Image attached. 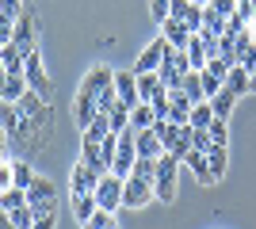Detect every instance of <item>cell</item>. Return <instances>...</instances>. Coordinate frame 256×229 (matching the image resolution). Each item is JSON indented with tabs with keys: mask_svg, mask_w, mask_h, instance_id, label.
<instances>
[{
	"mask_svg": "<svg viewBox=\"0 0 256 229\" xmlns=\"http://www.w3.org/2000/svg\"><path fill=\"white\" fill-rule=\"evenodd\" d=\"M20 111H23V119H27V130H31L34 153L46 149V145L54 142V103H46L42 96L27 92V96L20 99Z\"/></svg>",
	"mask_w": 256,
	"mask_h": 229,
	"instance_id": "cell-1",
	"label": "cell"
},
{
	"mask_svg": "<svg viewBox=\"0 0 256 229\" xmlns=\"http://www.w3.org/2000/svg\"><path fill=\"white\" fill-rule=\"evenodd\" d=\"M23 80H27V92H34V96H42L46 103H54V84H50V76H46V69H42V54H38V50H27V54H23Z\"/></svg>",
	"mask_w": 256,
	"mask_h": 229,
	"instance_id": "cell-2",
	"label": "cell"
},
{
	"mask_svg": "<svg viewBox=\"0 0 256 229\" xmlns=\"http://www.w3.org/2000/svg\"><path fill=\"white\" fill-rule=\"evenodd\" d=\"M176 172H180V161H176L172 153H160L157 157V176H153V199L176 203Z\"/></svg>",
	"mask_w": 256,
	"mask_h": 229,
	"instance_id": "cell-3",
	"label": "cell"
},
{
	"mask_svg": "<svg viewBox=\"0 0 256 229\" xmlns=\"http://www.w3.org/2000/svg\"><path fill=\"white\" fill-rule=\"evenodd\" d=\"M27 207L34 210V218H42V214H54V210H58V187H54L46 176H34V184L27 187Z\"/></svg>",
	"mask_w": 256,
	"mask_h": 229,
	"instance_id": "cell-4",
	"label": "cell"
},
{
	"mask_svg": "<svg viewBox=\"0 0 256 229\" xmlns=\"http://www.w3.org/2000/svg\"><path fill=\"white\" fill-rule=\"evenodd\" d=\"M184 73H192L188 54H184V50H168V54H164V61H160V69H157L160 84H164V88H180Z\"/></svg>",
	"mask_w": 256,
	"mask_h": 229,
	"instance_id": "cell-5",
	"label": "cell"
},
{
	"mask_svg": "<svg viewBox=\"0 0 256 229\" xmlns=\"http://www.w3.org/2000/svg\"><path fill=\"white\" fill-rule=\"evenodd\" d=\"M100 180H104V172H96L84 157L73 161V172H69V191H73V195H92L100 187Z\"/></svg>",
	"mask_w": 256,
	"mask_h": 229,
	"instance_id": "cell-6",
	"label": "cell"
},
{
	"mask_svg": "<svg viewBox=\"0 0 256 229\" xmlns=\"http://www.w3.org/2000/svg\"><path fill=\"white\" fill-rule=\"evenodd\" d=\"M92 195H96V207L100 210H111V214H115V210L122 207V176H111V172H107Z\"/></svg>",
	"mask_w": 256,
	"mask_h": 229,
	"instance_id": "cell-7",
	"label": "cell"
},
{
	"mask_svg": "<svg viewBox=\"0 0 256 229\" xmlns=\"http://www.w3.org/2000/svg\"><path fill=\"white\" fill-rule=\"evenodd\" d=\"M12 42L20 46L23 54H27V50H38V19H34V11H27L23 8V15L20 19H16V34H12Z\"/></svg>",
	"mask_w": 256,
	"mask_h": 229,
	"instance_id": "cell-8",
	"label": "cell"
},
{
	"mask_svg": "<svg viewBox=\"0 0 256 229\" xmlns=\"http://www.w3.org/2000/svg\"><path fill=\"white\" fill-rule=\"evenodd\" d=\"M146 203H153V184L150 180H138V176H126L122 180V207H146Z\"/></svg>",
	"mask_w": 256,
	"mask_h": 229,
	"instance_id": "cell-9",
	"label": "cell"
},
{
	"mask_svg": "<svg viewBox=\"0 0 256 229\" xmlns=\"http://www.w3.org/2000/svg\"><path fill=\"white\" fill-rule=\"evenodd\" d=\"M168 50H172V46H168V38H164V34H160V38H153V42L142 50V57L134 61V73H157Z\"/></svg>",
	"mask_w": 256,
	"mask_h": 229,
	"instance_id": "cell-10",
	"label": "cell"
},
{
	"mask_svg": "<svg viewBox=\"0 0 256 229\" xmlns=\"http://www.w3.org/2000/svg\"><path fill=\"white\" fill-rule=\"evenodd\" d=\"M192 111H195V103L184 96V88H168V122L192 126Z\"/></svg>",
	"mask_w": 256,
	"mask_h": 229,
	"instance_id": "cell-11",
	"label": "cell"
},
{
	"mask_svg": "<svg viewBox=\"0 0 256 229\" xmlns=\"http://www.w3.org/2000/svg\"><path fill=\"white\" fill-rule=\"evenodd\" d=\"M115 96L122 107H138L142 99H138V76H134V69H122V73H115Z\"/></svg>",
	"mask_w": 256,
	"mask_h": 229,
	"instance_id": "cell-12",
	"label": "cell"
},
{
	"mask_svg": "<svg viewBox=\"0 0 256 229\" xmlns=\"http://www.w3.org/2000/svg\"><path fill=\"white\" fill-rule=\"evenodd\" d=\"M111 84H115V73H111L107 65H92L84 73V80H80V92H88V96L100 99V92H107Z\"/></svg>",
	"mask_w": 256,
	"mask_h": 229,
	"instance_id": "cell-13",
	"label": "cell"
},
{
	"mask_svg": "<svg viewBox=\"0 0 256 229\" xmlns=\"http://www.w3.org/2000/svg\"><path fill=\"white\" fill-rule=\"evenodd\" d=\"M96 115H100L96 96H88V92H76V96H73V119H76V126H80V130H88Z\"/></svg>",
	"mask_w": 256,
	"mask_h": 229,
	"instance_id": "cell-14",
	"label": "cell"
},
{
	"mask_svg": "<svg viewBox=\"0 0 256 229\" xmlns=\"http://www.w3.org/2000/svg\"><path fill=\"white\" fill-rule=\"evenodd\" d=\"M160 34H164V38H168V46L172 50H188V42H192V31H188V27H184L180 19H164L160 23Z\"/></svg>",
	"mask_w": 256,
	"mask_h": 229,
	"instance_id": "cell-15",
	"label": "cell"
},
{
	"mask_svg": "<svg viewBox=\"0 0 256 229\" xmlns=\"http://www.w3.org/2000/svg\"><path fill=\"white\" fill-rule=\"evenodd\" d=\"M134 153L138 157H150V161H157L160 153H164V145H160V138H157V130H138V138H134Z\"/></svg>",
	"mask_w": 256,
	"mask_h": 229,
	"instance_id": "cell-16",
	"label": "cell"
},
{
	"mask_svg": "<svg viewBox=\"0 0 256 229\" xmlns=\"http://www.w3.org/2000/svg\"><path fill=\"white\" fill-rule=\"evenodd\" d=\"M226 88H230V92H234L237 99H241V96H248V92H252V73H248L245 65H234L230 73H226Z\"/></svg>",
	"mask_w": 256,
	"mask_h": 229,
	"instance_id": "cell-17",
	"label": "cell"
},
{
	"mask_svg": "<svg viewBox=\"0 0 256 229\" xmlns=\"http://www.w3.org/2000/svg\"><path fill=\"white\" fill-rule=\"evenodd\" d=\"M184 164H188V168L195 172V180H199L203 187L218 184V180H214V172H210V164H206V153H195V149H192L188 157H184Z\"/></svg>",
	"mask_w": 256,
	"mask_h": 229,
	"instance_id": "cell-18",
	"label": "cell"
},
{
	"mask_svg": "<svg viewBox=\"0 0 256 229\" xmlns=\"http://www.w3.org/2000/svg\"><path fill=\"white\" fill-rule=\"evenodd\" d=\"M134 76H138V99L142 103H153V99L164 92V84H160L157 73H134Z\"/></svg>",
	"mask_w": 256,
	"mask_h": 229,
	"instance_id": "cell-19",
	"label": "cell"
},
{
	"mask_svg": "<svg viewBox=\"0 0 256 229\" xmlns=\"http://www.w3.org/2000/svg\"><path fill=\"white\" fill-rule=\"evenodd\" d=\"M0 65L8 69V76H23V50L16 42L0 46Z\"/></svg>",
	"mask_w": 256,
	"mask_h": 229,
	"instance_id": "cell-20",
	"label": "cell"
},
{
	"mask_svg": "<svg viewBox=\"0 0 256 229\" xmlns=\"http://www.w3.org/2000/svg\"><path fill=\"white\" fill-rule=\"evenodd\" d=\"M184 54H188V61H192L195 73H203L206 61H210V54H206V46H203V38H199V34H192V42H188V50H184Z\"/></svg>",
	"mask_w": 256,
	"mask_h": 229,
	"instance_id": "cell-21",
	"label": "cell"
},
{
	"mask_svg": "<svg viewBox=\"0 0 256 229\" xmlns=\"http://www.w3.org/2000/svg\"><path fill=\"white\" fill-rule=\"evenodd\" d=\"M210 103V111H214V119H230V111H234V103H237V96L230 92V88H222L218 96H210L206 99Z\"/></svg>",
	"mask_w": 256,
	"mask_h": 229,
	"instance_id": "cell-22",
	"label": "cell"
},
{
	"mask_svg": "<svg viewBox=\"0 0 256 229\" xmlns=\"http://www.w3.org/2000/svg\"><path fill=\"white\" fill-rule=\"evenodd\" d=\"M34 176H38V172H34L23 157H12V180H16V187H23V191H27V187L34 184Z\"/></svg>",
	"mask_w": 256,
	"mask_h": 229,
	"instance_id": "cell-23",
	"label": "cell"
},
{
	"mask_svg": "<svg viewBox=\"0 0 256 229\" xmlns=\"http://www.w3.org/2000/svg\"><path fill=\"white\" fill-rule=\"evenodd\" d=\"M153 130H157V138H160V145H164V153H168L172 145L180 142V126H176V122H168V119H157V122H153Z\"/></svg>",
	"mask_w": 256,
	"mask_h": 229,
	"instance_id": "cell-24",
	"label": "cell"
},
{
	"mask_svg": "<svg viewBox=\"0 0 256 229\" xmlns=\"http://www.w3.org/2000/svg\"><path fill=\"white\" fill-rule=\"evenodd\" d=\"M180 88H184V96L192 99V103H206V96H203V80H199V73H184V80H180Z\"/></svg>",
	"mask_w": 256,
	"mask_h": 229,
	"instance_id": "cell-25",
	"label": "cell"
},
{
	"mask_svg": "<svg viewBox=\"0 0 256 229\" xmlns=\"http://www.w3.org/2000/svg\"><path fill=\"white\" fill-rule=\"evenodd\" d=\"M206 164H210L214 180H222V176H226V168H230V157H226V145H210V149H206Z\"/></svg>",
	"mask_w": 256,
	"mask_h": 229,
	"instance_id": "cell-26",
	"label": "cell"
},
{
	"mask_svg": "<svg viewBox=\"0 0 256 229\" xmlns=\"http://www.w3.org/2000/svg\"><path fill=\"white\" fill-rule=\"evenodd\" d=\"M153 122H157V111H153L150 103H138V107L130 111V126H134V130H150Z\"/></svg>",
	"mask_w": 256,
	"mask_h": 229,
	"instance_id": "cell-27",
	"label": "cell"
},
{
	"mask_svg": "<svg viewBox=\"0 0 256 229\" xmlns=\"http://www.w3.org/2000/svg\"><path fill=\"white\" fill-rule=\"evenodd\" d=\"M27 207V191L23 187H8V191H0V210L4 214H12V210Z\"/></svg>",
	"mask_w": 256,
	"mask_h": 229,
	"instance_id": "cell-28",
	"label": "cell"
},
{
	"mask_svg": "<svg viewBox=\"0 0 256 229\" xmlns=\"http://www.w3.org/2000/svg\"><path fill=\"white\" fill-rule=\"evenodd\" d=\"M96 210H100V207H96V195H73V214H76V222H80V226H84Z\"/></svg>",
	"mask_w": 256,
	"mask_h": 229,
	"instance_id": "cell-29",
	"label": "cell"
},
{
	"mask_svg": "<svg viewBox=\"0 0 256 229\" xmlns=\"http://www.w3.org/2000/svg\"><path fill=\"white\" fill-rule=\"evenodd\" d=\"M107 134H111V119H107V111H100L96 119H92V126L84 130V142H104Z\"/></svg>",
	"mask_w": 256,
	"mask_h": 229,
	"instance_id": "cell-30",
	"label": "cell"
},
{
	"mask_svg": "<svg viewBox=\"0 0 256 229\" xmlns=\"http://www.w3.org/2000/svg\"><path fill=\"white\" fill-rule=\"evenodd\" d=\"M80 157H84L96 172H104L107 176V161H104V153H100V142H80Z\"/></svg>",
	"mask_w": 256,
	"mask_h": 229,
	"instance_id": "cell-31",
	"label": "cell"
},
{
	"mask_svg": "<svg viewBox=\"0 0 256 229\" xmlns=\"http://www.w3.org/2000/svg\"><path fill=\"white\" fill-rule=\"evenodd\" d=\"M107 119H111V134H122L130 126V107H122V103H115V107L107 111Z\"/></svg>",
	"mask_w": 256,
	"mask_h": 229,
	"instance_id": "cell-32",
	"label": "cell"
},
{
	"mask_svg": "<svg viewBox=\"0 0 256 229\" xmlns=\"http://www.w3.org/2000/svg\"><path fill=\"white\" fill-rule=\"evenodd\" d=\"M84 229H118V222H115L111 210H96V214L84 222Z\"/></svg>",
	"mask_w": 256,
	"mask_h": 229,
	"instance_id": "cell-33",
	"label": "cell"
},
{
	"mask_svg": "<svg viewBox=\"0 0 256 229\" xmlns=\"http://www.w3.org/2000/svg\"><path fill=\"white\" fill-rule=\"evenodd\" d=\"M206 134H210V142H214V145H230V126H226V119H210Z\"/></svg>",
	"mask_w": 256,
	"mask_h": 229,
	"instance_id": "cell-34",
	"label": "cell"
},
{
	"mask_svg": "<svg viewBox=\"0 0 256 229\" xmlns=\"http://www.w3.org/2000/svg\"><path fill=\"white\" fill-rule=\"evenodd\" d=\"M130 176H138V180H150L153 184V176H157V161H150V157H138L134 161V172Z\"/></svg>",
	"mask_w": 256,
	"mask_h": 229,
	"instance_id": "cell-35",
	"label": "cell"
},
{
	"mask_svg": "<svg viewBox=\"0 0 256 229\" xmlns=\"http://www.w3.org/2000/svg\"><path fill=\"white\" fill-rule=\"evenodd\" d=\"M8 218H12V226H16V229H34V210H31V207H20V210H12Z\"/></svg>",
	"mask_w": 256,
	"mask_h": 229,
	"instance_id": "cell-36",
	"label": "cell"
},
{
	"mask_svg": "<svg viewBox=\"0 0 256 229\" xmlns=\"http://www.w3.org/2000/svg\"><path fill=\"white\" fill-rule=\"evenodd\" d=\"M210 119H214L210 103H195V111H192V126H199V130H206V126H210Z\"/></svg>",
	"mask_w": 256,
	"mask_h": 229,
	"instance_id": "cell-37",
	"label": "cell"
},
{
	"mask_svg": "<svg viewBox=\"0 0 256 229\" xmlns=\"http://www.w3.org/2000/svg\"><path fill=\"white\" fill-rule=\"evenodd\" d=\"M230 69H234V61H226L222 54L206 61V73H210V76H218V80H226V73H230Z\"/></svg>",
	"mask_w": 256,
	"mask_h": 229,
	"instance_id": "cell-38",
	"label": "cell"
},
{
	"mask_svg": "<svg viewBox=\"0 0 256 229\" xmlns=\"http://www.w3.org/2000/svg\"><path fill=\"white\" fill-rule=\"evenodd\" d=\"M199 80H203V96H206V99H210V96H218V92H222V88H226V80H218V76H210V73H206V69H203V73H199Z\"/></svg>",
	"mask_w": 256,
	"mask_h": 229,
	"instance_id": "cell-39",
	"label": "cell"
},
{
	"mask_svg": "<svg viewBox=\"0 0 256 229\" xmlns=\"http://www.w3.org/2000/svg\"><path fill=\"white\" fill-rule=\"evenodd\" d=\"M206 8H210L214 15H222V19H230V15H234V11H237V0H210Z\"/></svg>",
	"mask_w": 256,
	"mask_h": 229,
	"instance_id": "cell-40",
	"label": "cell"
},
{
	"mask_svg": "<svg viewBox=\"0 0 256 229\" xmlns=\"http://www.w3.org/2000/svg\"><path fill=\"white\" fill-rule=\"evenodd\" d=\"M12 34H16V19L0 11V46H8V42H12Z\"/></svg>",
	"mask_w": 256,
	"mask_h": 229,
	"instance_id": "cell-41",
	"label": "cell"
},
{
	"mask_svg": "<svg viewBox=\"0 0 256 229\" xmlns=\"http://www.w3.org/2000/svg\"><path fill=\"white\" fill-rule=\"evenodd\" d=\"M8 187H16V180H12V157H0V191H8Z\"/></svg>",
	"mask_w": 256,
	"mask_h": 229,
	"instance_id": "cell-42",
	"label": "cell"
},
{
	"mask_svg": "<svg viewBox=\"0 0 256 229\" xmlns=\"http://www.w3.org/2000/svg\"><path fill=\"white\" fill-rule=\"evenodd\" d=\"M168 4H172V0H150L153 23H164V19H168Z\"/></svg>",
	"mask_w": 256,
	"mask_h": 229,
	"instance_id": "cell-43",
	"label": "cell"
},
{
	"mask_svg": "<svg viewBox=\"0 0 256 229\" xmlns=\"http://www.w3.org/2000/svg\"><path fill=\"white\" fill-rule=\"evenodd\" d=\"M192 145H195V153H206V149H210V134H206V130H199V126H195V138H192Z\"/></svg>",
	"mask_w": 256,
	"mask_h": 229,
	"instance_id": "cell-44",
	"label": "cell"
},
{
	"mask_svg": "<svg viewBox=\"0 0 256 229\" xmlns=\"http://www.w3.org/2000/svg\"><path fill=\"white\" fill-rule=\"evenodd\" d=\"M150 107H153V111H157V119H168V88H164V92H160V96H157V99H153Z\"/></svg>",
	"mask_w": 256,
	"mask_h": 229,
	"instance_id": "cell-45",
	"label": "cell"
},
{
	"mask_svg": "<svg viewBox=\"0 0 256 229\" xmlns=\"http://www.w3.org/2000/svg\"><path fill=\"white\" fill-rule=\"evenodd\" d=\"M0 11L12 15V19H20V15H23V0H0Z\"/></svg>",
	"mask_w": 256,
	"mask_h": 229,
	"instance_id": "cell-46",
	"label": "cell"
},
{
	"mask_svg": "<svg viewBox=\"0 0 256 229\" xmlns=\"http://www.w3.org/2000/svg\"><path fill=\"white\" fill-rule=\"evenodd\" d=\"M34 229H58V210H54V214H42V218H34Z\"/></svg>",
	"mask_w": 256,
	"mask_h": 229,
	"instance_id": "cell-47",
	"label": "cell"
},
{
	"mask_svg": "<svg viewBox=\"0 0 256 229\" xmlns=\"http://www.w3.org/2000/svg\"><path fill=\"white\" fill-rule=\"evenodd\" d=\"M8 145H12V138H8V130L0 126V157H4V149H8Z\"/></svg>",
	"mask_w": 256,
	"mask_h": 229,
	"instance_id": "cell-48",
	"label": "cell"
},
{
	"mask_svg": "<svg viewBox=\"0 0 256 229\" xmlns=\"http://www.w3.org/2000/svg\"><path fill=\"white\" fill-rule=\"evenodd\" d=\"M0 229H16V226H12V218L4 214V210H0Z\"/></svg>",
	"mask_w": 256,
	"mask_h": 229,
	"instance_id": "cell-49",
	"label": "cell"
},
{
	"mask_svg": "<svg viewBox=\"0 0 256 229\" xmlns=\"http://www.w3.org/2000/svg\"><path fill=\"white\" fill-rule=\"evenodd\" d=\"M248 34H252V42H256V19H248Z\"/></svg>",
	"mask_w": 256,
	"mask_h": 229,
	"instance_id": "cell-50",
	"label": "cell"
},
{
	"mask_svg": "<svg viewBox=\"0 0 256 229\" xmlns=\"http://www.w3.org/2000/svg\"><path fill=\"white\" fill-rule=\"evenodd\" d=\"M252 92H256V69H252Z\"/></svg>",
	"mask_w": 256,
	"mask_h": 229,
	"instance_id": "cell-51",
	"label": "cell"
},
{
	"mask_svg": "<svg viewBox=\"0 0 256 229\" xmlns=\"http://www.w3.org/2000/svg\"><path fill=\"white\" fill-rule=\"evenodd\" d=\"M195 4H203V8H206V4H210V0H195Z\"/></svg>",
	"mask_w": 256,
	"mask_h": 229,
	"instance_id": "cell-52",
	"label": "cell"
},
{
	"mask_svg": "<svg viewBox=\"0 0 256 229\" xmlns=\"http://www.w3.org/2000/svg\"><path fill=\"white\" fill-rule=\"evenodd\" d=\"M237 4H245V0H237Z\"/></svg>",
	"mask_w": 256,
	"mask_h": 229,
	"instance_id": "cell-53",
	"label": "cell"
}]
</instances>
